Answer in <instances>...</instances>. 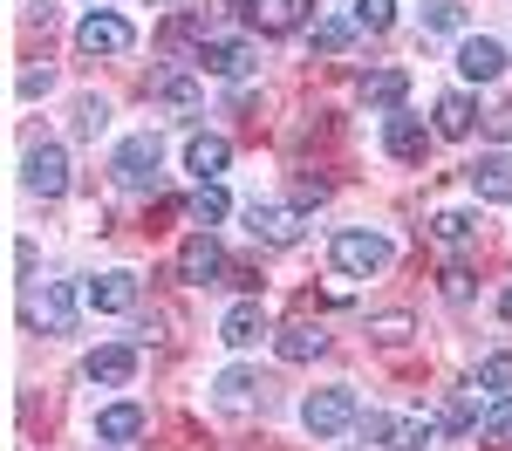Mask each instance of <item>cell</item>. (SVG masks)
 Listing matches in <instances>:
<instances>
[{
	"mask_svg": "<svg viewBox=\"0 0 512 451\" xmlns=\"http://www.w3.org/2000/svg\"><path fill=\"white\" fill-rule=\"evenodd\" d=\"M328 260H335V274H349V281H376V274L396 260V246H390V233H362V226H349V233L328 240Z\"/></svg>",
	"mask_w": 512,
	"mask_h": 451,
	"instance_id": "1",
	"label": "cell"
},
{
	"mask_svg": "<svg viewBox=\"0 0 512 451\" xmlns=\"http://www.w3.org/2000/svg\"><path fill=\"white\" fill-rule=\"evenodd\" d=\"M76 315H82V294L69 281H41V287H28V301H21V322L41 328V335H69Z\"/></svg>",
	"mask_w": 512,
	"mask_h": 451,
	"instance_id": "2",
	"label": "cell"
},
{
	"mask_svg": "<svg viewBox=\"0 0 512 451\" xmlns=\"http://www.w3.org/2000/svg\"><path fill=\"white\" fill-rule=\"evenodd\" d=\"M301 424H308V438H342L349 424H362V404H355L349 383H335V390H308V397H301Z\"/></svg>",
	"mask_w": 512,
	"mask_h": 451,
	"instance_id": "3",
	"label": "cell"
},
{
	"mask_svg": "<svg viewBox=\"0 0 512 451\" xmlns=\"http://www.w3.org/2000/svg\"><path fill=\"white\" fill-rule=\"evenodd\" d=\"M158 164H164V144L144 130V137H123V144H117L110 178H117L123 192H151V185H158Z\"/></svg>",
	"mask_w": 512,
	"mask_h": 451,
	"instance_id": "4",
	"label": "cell"
},
{
	"mask_svg": "<svg viewBox=\"0 0 512 451\" xmlns=\"http://www.w3.org/2000/svg\"><path fill=\"white\" fill-rule=\"evenodd\" d=\"M21 185L35 192V199H62L69 192V151L62 144H28V158H21Z\"/></svg>",
	"mask_w": 512,
	"mask_h": 451,
	"instance_id": "5",
	"label": "cell"
},
{
	"mask_svg": "<svg viewBox=\"0 0 512 451\" xmlns=\"http://www.w3.org/2000/svg\"><path fill=\"white\" fill-rule=\"evenodd\" d=\"M76 48L82 55H130V48H137V28H130L123 14H110V7H96V14L76 21Z\"/></svg>",
	"mask_w": 512,
	"mask_h": 451,
	"instance_id": "6",
	"label": "cell"
},
{
	"mask_svg": "<svg viewBox=\"0 0 512 451\" xmlns=\"http://www.w3.org/2000/svg\"><path fill=\"white\" fill-rule=\"evenodd\" d=\"M233 267H226V246L212 240V233H192V240L178 246V281L185 287H212V281H226Z\"/></svg>",
	"mask_w": 512,
	"mask_h": 451,
	"instance_id": "7",
	"label": "cell"
},
{
	"mask_svg": "<svg viewBox=\"0 0 512 451\" xmlns=\"http://www.w3.org/2000/svg\"><path fill=\"white\" fill-rule=\"evenodd\" d=\"M315 21V0H253L246 7V28L253 35H301Z\"/></svg>",
	"mask_w": 512,
	"mask_h": 451,
	"instance_id": "8",
	"label": "cell"
},
{
	"mask_svg": "<svg viewBox=\"0 0 512 451\" xmlns=\"http://www.w3.org/2000/svg\"><path fill=\"white\" fill-rule=\"evenodd\" d=\"M246 233L260 246H294L301 240V205H246Z\"/></svg>",
	"mask_w": 512,
	"mask_h": 451,
	"instance_id": "9",
	"label": "cell"
},
{
	"mask_svg": "<svg viewBox=\"0 0 512 451\" xmlns=\"http://www.w3.org/2000/svg\"><path fill=\"white\" fill-rule=\"evenodd\" d=\"M383 151H390L396 164H417L424 151H431V130H424V117H410V110H390V117H383Z\"/></svg>",
	"mask_w": 512,
	"mask_h": 451,
	"instance_id": "10",
	"label": "cell"
},
{
	"mask_svg": "<svg viewBox=\"0 0 512 451\" xmlns=\"http://www.w3.org/2000/svg\"><path fill=\"white\" fill-rule=\"evenodd\" d=\"M267 335V308H260V294H246V301H233L226 315H219V342L226 349H253Z\"/></svg>",
	"mask_w": 512,
	"mask_h": 451,
	"instance_id": "11",
	"label": "cell"
},
{
	"mask_svg": "<svg viewBox=\"0 0 512 451\" xmlns=\"http://www.w3.org/2000/svg\"><path fill=\"white\" fill-rule=\"evenodd\" d=\"M82 376H89V383H103V390H123V383L137 376V342H103V349L82 363Z\"/></svg>",
	"mask_w": 512,
	"mask_h": 451,
	"instance_id": "12",
	"label": "cell"
},
{
	"mask_svg": "<svg viewBox=\"0 0 512 451\" xmlns=\"http://www.w3.org/2000/svg\"><path fill=\"white\" fill-rule=\"evenodd\" d=\"M198 69H205V76H226V82H239L246 76V69H253V62H260V55H253V48H246V41H198V55H192Z\"/></svg>",
	"mask_w": 512,
	"mask_h": 451,
	"instance_id": "13",
	"label": "cell"
},
{
	"mask_svg": "<svg viewBox=\"0 0 512 451\" xmlns=\"http://www.w3.org/2000/svg\"><path fill=\"white\" fill-rule=\"evenodd\" d=\"M233 164V144L226 137H212V130H198V137H185V171H192L198 185H219V171Z\"/></svg>",
	"mask_w": 512,
	"mask_h": 451,
	"instance_id": "14",
	"label": "cell"
},
{
	"mask_svg": "<svg viewBox=\"0 0 512 451\" xmlns=\"http://www.w3.org/2000/svg\"><path fill=\"white\" fill-rule=\"evenodd\" d=\"M82 301H89L96 315H130V308H137V274H123V267L117 274H96Z\"/></svg>",
	"mask_w": 512,
	"mask_h": 451,
	"instance_id": "15",
	"label": "cell"
},
{
	"mask_svg": "<svg viewBox=\"0 0 512 451\" xmlns=\"http://www.w3.org/2000/svg\"><path fill=\"white\" fill-rule=\"evenodd\" d=\"M458 76L465 82H499L506 76V48H499L492 35H472L465 48H458Z\"/></svg>",
	"mask_w": 512,
	"mask_h": 451,
	"instance_id": "16",
	"label": "cell"
},
{
	"mask_svg": "<svg viewBox=\"0 0 512 451\" xmlns=\"http://www.w3.org/2000/svg\"><path fill=\"white\" fill-rule=\"evenodd\" d=\"M144 404H110V410H96V445H137L144 438Z\"/></svg>",
	"mask_w": 512,
	"mask_h": 451,
	"instance_id": "17",
	"label": "cell"
},
{
	"mask_svg": "<svg viewBox=\"0 0 512 451\" xmlns=\"http://www.w3.org/2000/svg\"><path fill=\"white\" fill-rule=\"evenodd\" d=\"M465 178H472V192L485 205H512V158H478V164H465Z\"/></svg>",
	"mask_w": 512,
	"mask_h": 451,
	"instance_id": "18",
	"label": "cell"
},
{
	"mask_svg": "<svg viewBox=\"0 0 512 451\" xmlns=\"http://www.w3.org/2000/svg\"><path fill=\"white\" fill-rule=\"evenodd\" d=\"M403 96H410V69H376V76H362V103L369 110H403Z\"/></svg>",
	"mask_w": 512,
	"mask_h": 451,
	"instance_id": "19",
	"label": "cell"
},
{
	"mask_svg": "<svg viewBox=\"0 0 512 451\" xmlns=\"http://www.w3.org/2000/svg\"><path fill=\"white\" fill-rule=\"evenodd\" d=\"M472 123H478V103L465 96V89H451V96H437V137H472Z\"/></svg>",
	"mask_w": 512,
	"mask_h": 451,
	"instance_id": "20",
	"label": "cell"
},
{
	"mask_svg": "<svg viewBox=\"0 0 512 451\" xmlns=\"http://www.w3.org/2000/svg\"><path fill=\"white\" fill-rule=\"evenodd\" d=\"M274 349H280V363H308V356H321V349H328V335H321L315 322H287L274 335Z\"/></svg>",
	"mask_w": 512,
	"mask_h": 451,
	"instance_id": "21",
	"label": "cell"
},
{
	"mask_svg": "<svg viewBox=\"0 0 512 451\" xmlns=\"http://www.w3.org/2000/svg\"><path fill=\"white\" fill-rule=\"evenodd\" d=\"M355 35H362V28H355V14H328V21H315V28H308L315 55H349Z\"/></svg>",
	"mask_w": 512,
	"mask_h": 451,
	"instance_id": "22",
	"label": "cell"
},
{
	"mask_svg": "<svg viewBox=\"0 0 512 451\" xmlns=\"http://www.w3.org/2000/svg\"><path fill=\"white\" fill-rule=\"evenodd\" d=\"M212 397H219V410H253L260 404V376H253V369H226V376L212 383Z\"/></svg>",
	"mask_w": 512,
	"mask_h": 451,
	"instance_id": "23",
	"label": "cell"
},
{
	"mask_svg": "<svg viewBox=\"0 0 512 451\" xmlns=\"http://www.w3.org/2000/svg\"><path fill=\"white\" fill-rule=\"evenodd\" d=\"M383 445H390V451H431L437 445V417H396Z\"/></svg>",
	"mask_w": 512,
	"mask_h": 451,
	"instance_id": "24",
	"label": "cell"
},
{
	"mask_svg": "<svg viewBox=\"0 0 512 451\" xmlns=\"http://www.w3.org/2000/svg\"><path fill=\"white\" fill-rule=\"evenodd\" d=\"M185 212H192V219H198V233H212V226H219V219L233 212V199H226V185H198V192H192V205H185Z\"/></svg>",
	"mask_w": 512,
	"mask_h": 451,
	"instance_id": "25",
	"label": "cell"
},
{
	"mask_svg": "<svg viewBox=\"0 0 512 451\" xmlns=\"http://www.w3.org/2000/svg\"><path fill=\"white\" fill-rule=\"evenodd\" d=\"M478 424H485V410H478L472 397H451V404L437 410V431H444V438H465V431H478Z\"/></svg>",
	"mask_w": 512,
	"mask_h": 451,
	"instance_id": "26",
	"label": "cell"
},
{
	"mask_svg": "<svg viewBox=\"0 0 512 451\" xmlns=\"http://www.w3.org/2000/svg\"><path fill=\"white\" fill-rule=\"evenodd\" d=\"M431 240L437 246H472L478 240V219H472V212H437V219H431Z\"/></svg>",
	"mask_w": 512,
	"mask_h": 451,
	"instance_id": "27",
	"label": "cell"
},
{
	"mask_svg": "<svg viewBox=\"0 0 512 451\" xmlns=\"http://www.w3.org/2000/svg\"><path fill=\"white\" fill-rule=\"evenodd\" d=\"M349 14H355L362 35H390V28H396V0H355Z\"/></svg>",
	"mask_w": 512,
	"mask_h": 451,
	"instance_id": "28",
	"label": "cell"
},
{
	"mask_svg": "<svg viewBox=\"0 0 512 451\" xmlns=\"http://www.w3.org/2000/svg\"><path fill=\"white\" fill-rule=\"evenodd\" d=\"M458 28H465L458 0H424V35H458Z\"/></svg>",
	"mask_w": 512,
	"mask_h": 451,
	"instance_id": "29",
	"label": "cell"
},
{
	"mask_svg": "<svg viewBox=\"0 0 512 451\" xmlns=\"http://www.w3.org/2000/svg\"><path fill=\"white\" fill-rule=\"evenodd\" d=\"M472 390H492V397H512V356H485L472 376Z\"/></svg>",
	"mask_w": 512,
	"mask_h": 451,
	"instance_id": "30",
	"label": "cell"
},
{
	"mask_svg": "<svg viewBox=\"0 0 512 451\" xmlns=\"http://www.w3.org/2000/svg\"><path fill=\"white\" fill-rule=\"evenodd\" d=\"M103 123H110V103H103V96H82L76 103V137H96Z\"/></svg>",
	"mask_w": 512,
	"mask_h": 451,
	"instance_id": "31",
	"label": "cell"
},
{
	"mask_svg": "<svg viewBox=\"0 0 512 451\" xmlns=\"http://www.w3.org/2000/svg\"><path fill=\"white\" fill-rule=\"evenodd\" d=\"M158 96L171 103V110H192V103H198V82H192V76H164Z\"/></svg>",
	"mask_w": 512,
	"mask_h": 451,
	"instance_id": "32",
	"label": "cell"
},
{
	"mask_svg": "<svg viewBox=\"0 0 512 451\" xmlns=\"http://www.w3.org/2000/svg\"><path fill=\"white\" fill-rule=\"evenodd\" d=\"M485 438H499V445H512V397H499V404H485Z\"/></svg>",
	"mask_w": 512,
	"mask_h": 451,
	"instance_id": "33",
	"label": "cell"
},
{
	"mask_svg": "<svg viewBox=\"0 0 512 451\" xmlns=\"http://www.w3.org/2000/svg\"><path fill=\"white\" fill-rule=\"evenodd\" d=\"M369 335H376V342H410V315H376V322H369Z\"/></svg>",
	"mask_w": 512,
	"mask_h": 451,
	"instance_id": "34",
	"label": "cell"
},
{
	"mask_svg": "<svg viewBox=\"0 0 512 451\" xmlns=\"http://www.w3.org/2000/svg\"><path fill=\"white\" fill-rule=\"evenodd\" d=\"M321 199H328V178H301V185H294V205H301V212L321 205Z\"/></svg>",
	"mask_w": 512,
	"mask_h": 451,
	"instance_id": "35",
	"label": "cell"
},
{
	"mask_svg": "<svg viewBox=\"0 0 512 451\" xmlns=\"http://www.w3.org/2000/svg\"><path fill=\"white\" fill-rule=\"evenodd\" d=\"M390 424H396V417H383V410H369V417H362V424H355V431H362V438H369V445H383V438H390Z\"/></svg>",
	"mask_w": 512,
	"mask_h": 451,
	"instance_id": "36",
	"label": "cell"
},
{
	"mask_svg": "<svg viewBox=\"0 0 512 451\" xmlns=\"http://www.w3.org/2000/svg\"><path fill=\"white\" fill-rule=\"evenodd\" d=\"M55 89V69H21V96H48Z\"/></svg>",
	"mask_w": 512,
	"mask_h": 451,
	"instance_id": "37",
	"label": "cell"
},
{
	"mask_svg": "<svg viewBox=\"0 0 512 451\" xmlns=\"http://www.w3.org/2000/svg\"><path fill=\"white\" fill-rule=\"evenodd\" d=\"M444 294L465 301V294H472V274H465V267H444Z\"/></svg>",
	"mask_w": 512,
	"mask_h": 451,
	"instance_id": "38",
	"label": "cell"
},
{
	"mask_svg": "<svg viewBox=\"0 0 512 451\" xmlns=\"http://www.w3.org/2000/svg\"><path fill=\"white\" fill-rule=\"evenodd\" d=\"M499 315H506V322H512V287H506V294H499Z\"/></svg>",
	"mask_w": 512,
	"mask_h": 451,
	"instance_id": "39",
	"label": "cell"
},
{
	"mask_svg": "<svg viewBox=\"0 0 512 451\" xmlns=\"http://www.w3.org/2000/svg\"><path fill=\"white\" fill-rule=\"evenodd\" d=\"M151 7H171V0H151Z\"/></svg>",
	"mask_w": 512,
	"mask_h": 451,
	"instance_id": "40",
	"label": "cell"
}]
</instances>
